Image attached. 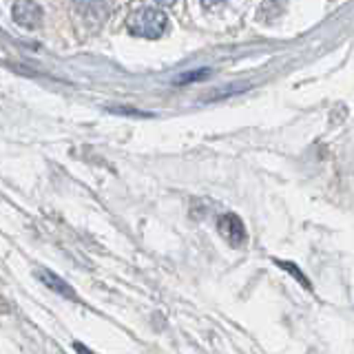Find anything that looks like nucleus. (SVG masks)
I'll return each instance as SVG.
<instances>
[{
	"label": "nucleus",
	"mask_w": 354,
	"mask_h": 354,
	"mask_svg": "<svg viewBox=\"0 0 354 354\" xmlns=\"http://www.w3.org/2000/svg\"><path fill=\"white\" fill-rule=\"evenodd\" d=\"M127 29L131 36H136V38L155 40V38L164 36V31L169 29V18H166V14L160 9L144 7V9L133 11L129 16Z\"/></svg>",
	"instance_id": "obj_1"
},
{
	"label": "nucleus",
	"mask_w": 354,
	"mask_h": 354,
	"mask_svg": "<svg viewBox=\"0 0 354 354\" xmlns=\"http://www.w3.org/2000/svg\"><path fill=\"white\" fill-rule=\"evenodd\" d=\"M11 16L25 29H36L42 22V7L36 0H14L11 5Z\"/></svg>",
	"instance_id": "obj_2"
},
{
	"label": "nucleus",
	"mask_w": 354,
	"mask_h": 354,
	"mask_svg": "<svg viewBox=\"0 0 354 354\" xmlns=\"http://www.w3.org/2000/svg\"><path fill=\"white\" fill-rule=\"evenodd\" d=\"M217 228L219 232L224 235L232 246H241L243 241H246V228H243L241 219L232 213H224L217 221Z\"/></svg>",
	"instance_id": "obj_3"
},
{
	"label": "nucleus",
	"mask_w": 354,
	"mask_h": 354,
	"mask_svg": "<svg viewBox=\"0 0 354 354\" xmlns=\"http://www.w3.org/2000/svg\"><path fill=\"white\" fill-rule=\"evenodd\" d=\"M38 279L49 288V290H55L58 295H62V297H66V299H75V292L71 290V286L66 283V281H62L58 274H53V272H49V270H38Z\"/></svg>",
	"instance_id": "obj_4"
},
{
	"label": "nucleus",
	"mask_w": 354,
	"mask_h": 354,
	"mask_svg": "<svg viewBox=\"0 0 354 354\" xmlns=\"http://www.w3.org/2000/svg\"><path fill=\"white\" fill-rule=\"evenodd\" d=\"M73 3L82 14H93L95 9L102 7V0H73Z\"/></svg>",
	"instance_id": "obj_5"
},
{
	"label": "nucleus",
	"mask_w": 354,
	"mask_h": 354,
	"mask_svg": "<svg viewBox=\"0 0 354 354\" xmlns=\"http://www.w3.org/2000/svg\"><path fill=\"white\" fill-rule=\"evenodd\" d=\"M155 3H160L164 7H171V5H175V0H155Z\"/></svg>",
	"instance_id": "obj_6"
},
{
	"label": "nucleus",
	"mask_w": 354,
	"mask_h": 354,
	"mask_svg": "<svg viewBox=\"0 0 354 354\" xmlns=\"http://www.w3.org/2000/svg\"><path fill=\"white\" fill-rule=\"evenodd\" d=\"M206 5H217V3H224V0H204Z\"/></svg>",
	"instance_id": "obj_7"
}]
</instances>
